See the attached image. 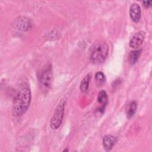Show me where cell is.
<instances>
[{
	"label": "cell",
	"mask_w": 152,
	"mask_h": 152,
	"mask_svg": "<svg viewBox=\"0 0 152 152\" xmlns=\"http://www.w3.org/2000/svg\"><path fill=\"white\" fill-rule=\"evenodd\" d=\"M31 99V94L27 84L22 85L14 96L12 103V112L16 116L24 114L27 110Z\"/></svg>",
	"instance_id": "6da1fadb"
},
{
	"label": "cell",
	"mask_w": 152,
	"mask_h": 152,
	"mask_svg": "<svg viewBox=\"0 0 152 152\" xmlns=\"http://www.w3.org/2000/svg\"><path fill=\"white\" fill-rule=\"evenodd\" d=\"M142 50H131L129 55H128V61L130 64L133 65L137 62L138 61L141 53Z\"/></svg>",
	"instance_id": "30bf717a"
},
{
	"label": "cell",
	"mask_w": 152,
	"mask_h": 152,
	"mask_svg": "<svg viewBox=\"0 0 152 152\" xmlns=\"http://www.w3.org/2000/svg\"><path fill=\"white\" fill-rule=\"evenodd\" d=\"M151 1H143L142 3L144 4V6L145 8H148L151 5Z\"/></svg>",
	"instance_id": "5bb4252c"
},
{
	"label": "cell",
	"mask_w": 152,
	"mask_h": 152,
	"mask_svg": "<svg viewBox=\"0 0 152 152\" xmlns=\"http://www.w3.org/2000/svg\"><path fill=\"white\" fill-rule=\"evenodd\" d=\"M137 107V103L135 101L131 102L128 106V107L126 110V116L128 118H131L132 116H134V113L136 112Z\"/></svg>",
	"instance_id": "7c38bea8"
},
{
	"label": "cell",
	"mask_w": 152,
	"mask_h": 152,
	"mask_svg": "<svg viewBox=\"0 0 152 152\" xmlns=\"http://www.w3.org/2000/svg\"><path fill=\"white\" fill-rule=\"evenodd\" d=\"M129 15L131 19L135 23L139 21L141 18V8L138 4L133 3L129 8Z\"/></svg>",
	"instance_id": "52a82bcc"
},
{
	"label": "cell",
	"mask_w": 152,
	"mask_h": 152,
	"mask_svg": "<svg viewBox=\"0 0 152 152\" xmlns=\"http://www.w3.org/2000/svg\"><path fill=\"white\" fill-rule=\"evenodd\" d=\"M15 28L21 31H27L31 27V23L29 18L21 16L16 18L12 24Z\"/></svg>",
	"instance_id": "5b68a950"
},
{
	"label": "cell",
	"mask_w": 152,
	"mask_h": 152,
	"mask_svg": "<svg viewBox=\"0 0 152 152\" xmlns=\"http://www.w3.org/2000/svg\"><path fill=\"white\" fill-rule=\"evenodd\" d=\"M68 151V149H65V150H64V151Z\"/></svg>",
	"instance_id": "9a60e30c"
},
{
	"label": "cell",
	"mask_w": 152,
	"mask_h": 152,
	"mask_svg": "<svg viewBox=\"0 0 152 152\" xmlns=\"http://www.w3.org/2000/svg\"><path fill=\"white\" fill-rule=\"evenodd\" d=\"M117 141L116 137L112 135H105L103 138V145L106 151H110Z\"/></svg>",
	"instance_id": "ba28073f"
},
{
	"label": "cell",
	"mask_w": 152,
	"mask_h": 152,
	"mask_svg": "<svg viewBox=\"0 0 152 152\" xmlns=\"http://www.w3.org/2000/svg\"><path fill=\"white\" fill-rule=\"evenodd\" d=\"M109 46L105 42H100L93 46L90 53L91 61L95 64L103 63L108 54Z\"/></svg>",
	"instance_id": "7a4b0ae2"
},
{
	"label": "cell",
	"mask_w": 152,
	"mask_h": 152,
	"mask_svg": "<svg viewBox=\"0 0 152 152\" xmlns=\"http://www.w3.org/2000/svg\"><path fill=\"white\" fill-rule=\"evenodd\" d=\"M97 102L102 104V107L99 110L101 111V110H103V111L104 107L107 103V96L106 92L104 90H102L99 93L97 96Z\"/></svg>",
	"instance_id": "9c48e42d"
},
{
	"label": "cell",
	"mask_w": 152,
	"mask_h": 152,
	"mask_svg": "<svg viewBox=\"0 0 152 152\" xmlns=\"http://www.w3.org/2000/svg\"><path fill=\"white\" fill-rule=\"evenodd\" d=\"M95 80L98 86H103L105 83V76L102 72H97L95 75Z\"/></svg>",
	"instance_id": "4fadbf2b"
},
{
	"label": "cell",
	"mask_w": 152,
	"mask_h": 152,
	"mask_svg": "<svg viewBox=\"0 0 152 152\" xmlns=\"http://www.w3.org/2000/svg\"><path fill=\"white\" fill-rule=\"evenodd\" d=\"M65 104V101L64 99H62L57 104L50 121L51 129H56L60 126L64 114Z\"/></svg>",
	"instance_id": "277c9868"
},
{
	"label": "cell",
	"mask_w": 152,
	"mask_h": 152,
	"mask_svg": "<svg viewBox=\"0 0 152 152\" xmlns=\"http://www.w3.org/2000/svg\"><path fill=\"white\" fill-rule=\"evenodd\" d=\"M91 73H88L81 81L80 86V88L83 93H86L88 90L90 81L91 78Z\"/></svg>",
	"instance_id": "8fae6325"
},
{
	"label": "cell",
	"mask_w": 152,
	"mask_h": 152,
	"mask_svg": "<svg viewBox=\"0 0 152 152\" xmlns=\"http://www.w3.org/2000/svg\"><path fill=\"white\" fill-rule=\"evenodd\" d=\"M145 34V32L143 31H140L135 33L129 41V46L134 49L141 46L144 41Z\"/></svg>",
	"instance_id": "8992f818"
},
{
	"label": "cell",
	"mask_w": 152,
	"mask_h": 152,
	"mask_svg": "<svg viewBox=\"0 0 152 152\" xmlns=\"http://www.w3.org/2000/svg\"><path fill=\"white\" fill-rule=\"evenodd\" d=\"M53 71L52 65L46 64L42 69L39 75V86L43 91H48L52 85Z\"/></svg>",
	"instance_id": "3957f363"
}]
</instances>
